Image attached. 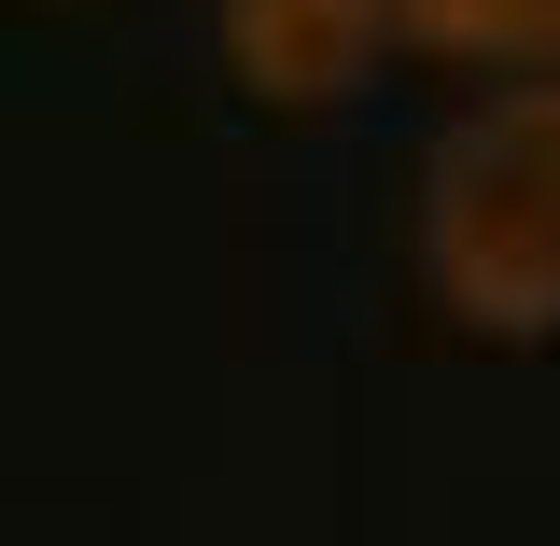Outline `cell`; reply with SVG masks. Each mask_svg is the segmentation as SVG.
Masks as SVG:
<instances>
[{
    "instance_id": "obj_1",
    "label": "cell",
    "mask_w": 560,
    "mask_h": 546,
    "mask_svg": "<svg viewBox=\"0 0 560 546\" xmlns=\"http://www.w3.org/2000/svg\"><path fill=\"white\" fill-rule=\"evenodd\" d=\"M420 280L463 337H560V70L463 98L420 154Z\"/></svg>"
},
{
    "instance_id": "obj_2",
    "label": "cell",
    "mask_w": 560,
    "mask_h": 546,
    "mask_svg": "<svg viewBox=\"0 0 560 546\" xmlns=\"http://www.w3.org/2000/svg\"><path fill=\"white\" fill-rule=\"evenodd\" d=\"M210 28L267 113H323L378 70V43H407V0H210Z\"/></svg>"
},
{
    "instance_id": "obj_3",
    "label": "cell",
    "mask_w": 560,
    "mask_h": 546,
    "mask_svg": "<svg viewBox=\"0 0 560 546\" xmlns=\"http://www.w3.org/2000/svg\"><path fill=\"white\" fill-rule=\"evenodd\" d=\"M407 43L420 57H463V70L547 84L560 70V0H407Z\"/></svg>"
}]
</instances>
